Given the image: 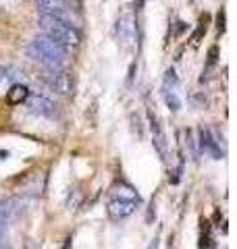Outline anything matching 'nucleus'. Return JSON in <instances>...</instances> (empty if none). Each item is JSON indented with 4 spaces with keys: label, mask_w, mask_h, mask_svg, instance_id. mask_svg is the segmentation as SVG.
Returning a JSON list of instances; mask_svg holds the SVG:
<instances>
[{
    "label": "nucleus",
    "mask_w": 237,
    "mask_h": 249,
    "mask_svg": "<svg viewBox=\"0 0 237 249\" xmlns=\"http://www.w3.org/2000/svg\"><path fill=\"white\" fill-rule=\"evenodd\" d=\"M27 56L31 60L40 62L46 69H62L67 62V54L69 50L62 48L60 44H57L54 40H50L48 36H38L27 44Z\"/></svg>",
    "instance_id": "1"
},
{
    "label": "nucleus",
    "mask_w": 237,
    "mask_h": 249,
    "mask_svg": "<svg viewBox=\"0 0 237 249\" xmlns=\"http://www.w3.org/2000/svg\"><path fill=\"white\" fill-rule=\"evenodd\" d=\"M40 29H42L44 36H48L50 40L60 44L67 50L77 46L81 40L79 31L65 17H57V15H40Z\"/></svg>",
    "instance_id": "2"
},
{
    "label": "nucleus",
    "mask_w": 237,
    "mask_h": 249,
    "mask_svg": "<svg viewBox=\"0 0 237 249\" xmlns=\"http://www.w3.org/2000/svg\"><path fill=\"white\" fill-rule=\"evenodd\" d=\"M25 102H27V108L31 114L42 116V119H48V121L59 119V106L54 104L50 98L40 96V93H29V98Z\"/></svg>",
    "instance_id": "3"
},
{
    "label": "nucleus",
    "mask_w": 237,
    "mask_h": 249,
    "mask_svg": "<svg viewBox=\"0 0 237 249\" xmlns=\"http://www.w3.org/2000/svg\"><path fill=\"white\" fill-rule=\"evenodd\" d=\"M42 81L48 85L50 89L59 91V93H71V89H73L71 75L65 73L62 69H46L42 73Z\"/></svg>",
    "instance_id": "4"
},
{
    "label": "nucleus",
    "mask_w": 237,
    "mask_h": 249,
    "mask_svg": "<svg viewBox=\"0 0 237 249\" xmlns=\"http://www.w3.org/2000/svg\"><path fill=\"white\" fill-rule=\"evenodd\" d=\"M138 208V201L133 199H118V197H110L106 212L110 216V220H123V218L131 216Z\"/></svg>",
    "instance_id": "5"
},
{
    "label": "nucleus",
    "mask_w": 237,
    "mask_h": 249,
    "mask_svg": "<svg viewBox=\"0 0 237 249\" xmlns=\"http://www.w3.org/2000/svg\"><path fill=\"white\" fill-rule=\"evenodd\" d=\"M148 119H150V131H152V145L154 150L158 152L160 156V160H167V135H164V131L160 127V123H158L156 114H152V110H148Z\"/></svg>",
    "instance_id": "6"
},
{
    "label": "nucleus",
    "mask_w": 237,
    "mask_h": 249,
    "mask_svg": "<svg viewBox=\"0 0 237 249\" xmlns=\"http://www.w3.org/2000/svg\"><path fill=\"white\" fill-rule=\"evenodd\" d=\"M23 208H25V201H23V197H19V196H11V197L0 199V220L2 222L15 220V218L23 212Z\"/></svg>",
    "instance_id": "7"
},
{
    "label": "nucleus",
    "mask_w": 237,
    "mask_h": 249,
    "mask_svg": "<svg viewBox=\"0 0 237 249\" xmlns=\"http://www.w3.org/2000/svg\"><path fill=\"white\" fill-rule=\"evenodd\" d=\"M198 133H200V150H202V152H208L215 160H223L225 152L220 150V143L217 142L215 133H212L208 127H200V131H198Z\"/></svg>",
    "instance_id": "8"
},
{
    "label": "nucleus",
    "mask_w": 237,
    "mask_h": 249,
    "mask_svg": "<svg viewBox=\"0 0 237 249\" xmlns=\"http://www.w3.org/2000/svg\"><path fill=\"white\" fill-rule=\"evenodd\" d=\"M34 4L40 15L65 17V13H67V0H34Z\"/></svg>",
    "instance_id": "9"
},
{
    "label": "nucleus",
    "mask_w": 237,
    "mask_h": 249,
    "mask_svg": "<svg viewBox=\"0 0 237 249\" xmlns=\"http://www.w3.org/2000/svg\"><path fill=\"white\" fill-rule=\"evenodd\" d=\"M27 98H29V89H27L25 83H13L9 88V91H6V102H9L11 106L23 104Z\"/></svg>",
    "instance_id": "10"
},
{
    "label": "nucleus",
    "mask_w": 237,
    "mask_h": 249,
    "mask_svg": "<svg viewBox=\"0 0 237 249\" xmlns=\"http://www.w3.org/2000/svg\"><path fill=\"white\" fill-rule=\"evenodd\" d=\"M110 197H118V199H133V201H139V193L133 189L129 183H117L113 189H110Z\"/></svg>",
    "instance_id": "11"
},
{
    "label": "nucleus",
    "mask_w": 237,
    "mask_h": 249,
    "mask_svg": "<svg viewBox=\"0 0 237 249\" xmlns=\"http://www.w3.org/2000/svg\"><path fill=\"white\" fill-rule=\"evenodd\" d=\"M23 79V71L15 69L11 65L6 67H0V81H11V83H21Z\"/></svg>",
    "instance_id": "12"
},
{
    "label": "nucleus",
    "mask_w": 237,
    "mask_h": 249,
    "mask_svg": "<svg viewBox=\"0 0 237 249\" xmlns=\"http://www.w3.org/2000/svg\"><path fill=\"white\" fill-rule=\"evenodd\" d=\"M164 102H167L169 110L179 112V108H181V100L177 98V93H175V91H164Z\"/></svg>",
    "instance_id": "13"
},
{
    "label": "nucleus",
    "mask_w": 237,
    "mask_h": 249,
    "mask_svg": "<svg viewBox=\"0 0 237 249\" xmlns=\"http://www.w3.org/2000/svg\"><path fill=\"white\" fill-rule=\"evenodd\" d=\"M175 88L177 85V75H175V71H173V69H169L167 71V77H164V91H167V88Z\"/></svg>",
    "instance_id": "14"
},
{
    "label": "nucleus",
    "mask_w": 237,
    "mask_h": 249,
    "mask_svg": "<svg viewBox=\"0 0 237 249\" xmlns=\"http://www.w3.org/2000/svg\"><path fill=\"white\" fill-rule=\"evenodd\" d=\"M185 137H187V145H189V150H192V156H194V160H198V147H196V142H194V137H192V131H185Z\"/></svg>",
    "instance_id": "15"
},
{
    "label": "nucleus",
    "mask_w": 237,
    "mask_h": 249,
    "mask_svg": "<svg viewBox=\"0 0 237 249\" xmlns=\"http://www.w3.org/2000/svg\"><path fill=\"white\" fill-rule=\"evenodd\" d=\"M217 23H218V25H217V27H218V31H223V29H225V11H220V13H218Z\"/></svg>",
    "instance_id": "16"
},
{
    "label": "nucleus",
    "mask_w": 237,
    "mask_h": 249,
    "mask_svg": "<svg viewBox=\"0 0 237 249\" xmlns=\"http://www.w3.org/2000/svg\"><path fill=\"white\" fill-rule=\"evenodd\" d=\"M215 62H217V46H212L208 52V65H215Z\"/></svg>",
    "instance_id": "17"
},
{
    "label": "nucleus",
    "mask_w": 237,
    "mask_h": 249,
    "mask_svg": "<svg viewBox=\"0 0 237 249\" xmlns=\"http://www.w3.org/2000/svg\"><path fill=\"white\" fill-rule=\"evenodd\" d=\"M4 237H6V222L0 220V243L4 241Z\"/></svg>",
    "instance_id": "18"
},
{
    "label": "nucleus",
    "mask_w": 237,
    "mask_h": 249,
    "mask_svg": "<svg viewBox=\"0 0 237 249\" xmlns=\"http://www.w3.org/2000/svg\"><path fill=\"white\" fill-rule=\"evenodd\" d=\"M71 247H73V239L69 237V239H65V243H62V247H60V249H71Z\"/></svg>",
    "instance_id": "19"
},
{
    "label": "nucleus",
    "mask_w": 237,
    "mask_h": 249,
    "mask_svg": "<svg viewBox=\"0 0 237 249\" xmlns=\"http://www.w3.org/2000/svg\"><path fill=\"white\" fill-rule=\"evenodd\" d=\"M150 249H158V239L152 241V245H150Z\"/></svg>",
    "instance_id": "20"
}]
</instances>
